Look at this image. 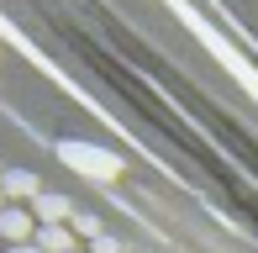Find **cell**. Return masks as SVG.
<instances>
[{
	"instance_id": "1",
	"label": "cell",
	"mask_w": 258,
	"mask_h": 253,
	"mask_svg": "<svg viewBox=\"0 0 258 253\" xmlns=\"http://www.w3.org/2000/svg\"><path fill=\"white\" fill-rule=\"evenodd\" d=\"M58 158H63L74 174L100 179V185H111V179L126 169L121 153H111V148H100V143H85V137H63V143H58Z\"/></svg>"
},
{
	"instance_id": "2",
	"label": "cell",
	"mask_w": 258,
	"mask_h": 253,
	"mask_svg": "<svg viewBox=\"0 0 258 253\" xmlns=\"http://www.w3.org/2000/svg\"><path fill=\"white\" fill-rule=\"evenodd\" d=\"M0 237H6L11 248H16V243H32V237H37V216H32V206H0Z\"/></svg>"
},
{
	"instance_id": "3",
	"label": "cell",
	"mask_w": 258,
	"mask_h": 253,
	"mask_svg": "<svg viewBox=\"0 0 258 253\" xmlns=\"http://www.w3.org/2000/svg\"><path fill=\"white\" fill-rule=\"evenodd\" d=\"M74 211H79V206L69 201V195H53V190H42L37 201H32V216H37V227H69V222H74Z\"/></svg>"
},
{
	"instance_id": "4",
	"label": "cell",
	"mask_w": 258,
	"mask_h": 253,
	"mask_svg": "<svg viewBox=\"0 0 258 253\" xmlns=\"http://www.w3.org/2000/svg\"><path fill=\"white\" fill-rule=\"evenodd\" d=\"M0 190H6V206H21V201H37L42 185H37V169H6L0 174Z\"/></svg>"
},
{
	"instance_id": "5",
	"label": "cell",
	"mask_w": 258,
	"mask_h": 253,
	"mask_svg": "<svg viewBox=\"0 0 258 253\" xmlns=\"http://www.w3.org/2000/svg\"><path fill=\"white\" fill-rule=\"evenodd\" d=\"M42 253H74V227H37V237H32Z\"/></svg>"
},
{
	"instance_id": "6",
	"label": "cell",
	"mask_w": 258,
	"mask_h": 253,
	"mask_svg": "<svg viewBox=\"0 0 258 253\" xmlns=\"http://www.w3.org/2000/svg\"><path fill=\"white\" fill-rule=\"evenodd\" d=\"M69 227H74V237H85V243H100V237H105V222H100L95 211H74Z\"/></svg>"
},
{
	"instance_id": "7",
	"label": "cell",
	"mask_w": 258,
	"mask_h": 253,
	"mask_svg": "<svg viewBox=\"0 0 258 253\" xmlns=\"http://www.w3.org/2000/svg\"><path fill=\"white\" fill-rule=\"evenodd\" d=\"M90 253H126V243H121V237H111V232H105L100 243H90Z\"/></svg>"
},
{
	"instance_id": "8",
	"label": "cell",
	"mask_w": 258,
	"mask_h": 253,
	"mask_svg": "<svg viewBox=\"0 0 258 253\" xmlns=\"http://www.w3.org/2000/svg\"><path fill=\"white\" fill-rule=\"evenodd\" d=\"M6 253H42L37 243H16V248H6Z\"/></svg>"
},
{
	"instance_id": "9",
	"label": "cell",
	"mask_w": 258,
	"mask_h": 253,
	"mask_svg": "<svg viewBox=\"0 0 258 253\" xmlns=\"http://www.w3.org/2000/svg\"><path fill=\"white\" fill-rule=\"evenodd\" d=\"M0 206H6V190H0Z\"/></svg>"
},
{
	"instance_id": "10",
	"label": "cell",
	"mask_w": 258,
	"mask_h": 253,
	"mask_svg": "<svg viewBox=\"0 0 258 253\" xmlns=\"http://www.w3.org/2000/svg\"><path fill=\"white\" fill-rule=\"evenodd\" d=\"M0 174H6V169H0Z\"/></svg>"
}]
</instances>
